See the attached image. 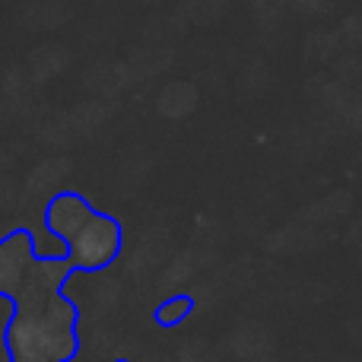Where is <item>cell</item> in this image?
<instances>
[{
  "mask_svg": "<svg viewBox=\"0 0 362 362\" xmlns=\"http://www.w3.org/2000/svg\"><path fill=\"white\" fill-rule=\"evenodd\" d=\"M194 296L191 293H178V296H169V299H163L156 308H153V325L163 327V331H172V327L185 325L187 318L194 315Z\"/></svg>",
  "mask_w": 362,
  "mask_h": 362,
  "instance_id": "cell-4",
  "label": "cell"
},
{
  "mask_svg": "<svg viewBox=\"0 0 362 362\" xmlns=\"http://www.w3.org/2000/svg\"><path fill=\"white\" fill-rule=\"evenodd\" d=\"M67 257L35 255V232L16 226L0 238V299L13 302L4 327L10 362H74L80 356V305L64 293Z\"/></svg>",
  "mask_w": 362,
  "mask_h": 362,
  "instance_id": "cell-1",
  "label": "cell"
},
{
  "mask_svg": "<svg viewBox=\"0 0 362 362\" xmlns=\"http://www.w3.org/2000/svg\"><path fill=\"white\" fill-rule=\"evenodd\" d=\"M93 213H95V206L89 204L80 191H57L54 197L45 204L42 219H45L48 235H54L57 242H67Z\"/></svg>",
  "mask_w": 362,
  "mask_h": 362,
  "instance_id": "cell-3",
  "label": "cell"
},
{
  "mask_svg": "<svg viewBox=\"0 0 362 362\" xmlns=\"http://www.w3.org/2000/svg\"><path fill=\"white\" fill-rule=\"evenodd\" d=\"M121 248H124V226L108 213L95 210L67 238V264L74 274H95V270L112 267Z\"/></svg>",
  "mask_w": 362,
  "mask_h": 362,
  "instance_id": "cell-2",
  "label": "cell"
},
{
  "mask_svg": "<svg viewBox=\"0 0 362 362\" xmlns=\"http://www.w3.org/2000/svg\"><path fill=\"white\" fill-rule=\"evenodd\" d=\"M115 362H134V359H124V356H121V359H115Z\"/></svg>",
  "mask_w": 362,
  "mask_h": 362,
  "instance_id": "cell-5",
  "label": "cell"
}]
</instances>
